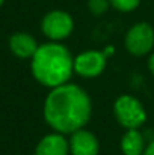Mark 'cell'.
<instances>
[{
	"label": "cell",
	"instance_id": "cell-1",
	"mask_svg": "<svg viewBox=\"0 0 154 155\" xmlns=\"http://www.w3.org/2000/svg\"><path fill=\"white\" fill-rule=\"evenodd\" d=\"M43 114L53 131L73 134L85 128L92 114V101L88 92L74 83L53 87L46 97Z\"/></svg>",
	"mask_w": 154,
	"mask_h": 155
},
{
	"label": "cell",
	"instance_id": "cell-2",
	"mask_svg": "<svg viewBox=\"0 0 154 155\" xmlns=\"http://www.w3.org/2000/svg\"><path fill=\"white\" fill-rule=\"evenodd\" d=\"M30 71L39 84L57 87L70 81L74 72V56L60 42L41 44L30 59Z\"/></svg>",
	"mask_w": 154,
	"mask_h": 155
},
{
	"label": "cell",
	"instance_id": "cell-3",
	"mask_svg": "<svg viewBox=\"0 0 154 155\" xmlns=\"http://www.w3.org/2000/svg\"><path fill=\"white\" fill-rule=\"evenodd\" d=\"M115 120L125 130H139L147 122V110L133 95H121L113 103Z\"/></svg>",
	"mask_w": 154,
	"mask_h": 155
},
{
	"label": "cell",
	"instance_id": "cell-4",
	"mask_svg": "<svg viewBox=\"0 0 154 155\" xmlns=\"http://www.w3.org/2000/svg\"><path fill=\"white\" fill-rule=\"evenodd\" d=\"M125 50L132 56L142 57L153 51L154 48V29L151 24L141 21L133 24L124 38Z\"/></svg>",
	"mask_w": 154,
	"mask_h": 155
},
{
	"label": "cell",
	"instance_id": "cell-5",
	"mask_svg": "<svg viewBox=\"0 0 154 155\" xmlns=\"http://www.w3.org/2000/svg\"><path fill=\"white\" fill-rule=\"evenodd\" d=\"M74 30L73 17L62 9H54L47 12L41 20V32L50 41L60 42L67 39Z\"/></svg>",
	"mask_w": 154,
	"mask_h": 155
},
{
	"label": "cell",
	"instance_id": "cell-6",
	"mask_svg": "<svg viewBox=\"0 0 154 155\" xmlns=\"http://www.w3.org/2000/svg\"><path fill=\"white\" fill-rule=\"evenodd\" d=\"M109 56L100 50H86L74 56V72L83 78H95L106 69Z\"/></svg>",
	"mask_w": 154,
	"mask_h": 155
},
{
	"label": "cell",
	"instance_id": "cell-7",
	"mask_svg": "<svg viewBox=\"0 0 154 155\" xmlns=\"http://www.w3.org/2000/svg\"><path fill=\"white\" fill-rule=\"evenodd\" d=\"M100 142L97 136L85 128L70 134V154L71 155H98Z\"/></svg>",
	"mask_w": 154,
	"mask_h": 155
},
{
	"label": "cell",
	"instance_id": "cell-8",
	"mask_svg": "<svg viewBox=\"0 0 154 155\" xmlns=\"http://www.w3.org/2000/svg\"><path fill=\"white\" fill-rule=\"evenodd\" d=\"M35 155H70V140L65 134L53 131L38 142Z\"/></svg>",
	"mask_w": 154,
	"mask_h": 155
},
{
	"label": "cell",
	"instance_id": "cell-9",
	"mask_svg": "<svg viewBox=\"0 0 154 155\" xmlns=\"http://www.w3.org/2000/svg\"><path fill=\"white\" fill-rule=\"evenodd\" d=\"M38 47L36 39L26 32H17L9 38V50L18 59H32Z\"/></svg>",
	"mask_w": 154,
	"mask_h": 155
},
{
	"label": "cell",
	"instance_id": "cell-10",
	"mask_svg": "<svg viewBox=\"0 0 154 155\" xmlns=\"http://www.w3.org/2000/svg\"><path fill=\"white\" fill-rule=\"evenodd\" d=\"M119 145L124 155H142L147 148L145 136L139 130H125Z\"/></svg>",
	"mask_w": 154,
	"mask_h": 155
},
{
	"label": "cell",
	"instance_id": "cell-11",
	"mask_svg": "<svg viewBox=\"0 0 154 155\" xmlns=\"http://www.w3.org/2000/svg\"><path fill=\"white\" fill-rule=\"evenodd\" d=\"M109 3L119 12H132L141 5V0H109Z\"/></svg>",
	"mask_w": 154,
	"mask_h": 155
},
{
	"label": "cell",
	"instance_id": "cell-12",
	"mask_svg": "<svg viewBox=\"0 0 154 155\" xmlns=\"http://www.w3.org/2000/svg\"><path fill=\"white\" fill-rule=\"evenodd\" d=\"M109 6H110L109 0H88L89 12L94 15H103L109 9Z\"/></svg>",
	"mask_w": 154,
	"mask_h": 155
},
{
	"label": "cell",
	"instance_id": "cell-13",
	"mask_svg": "<svg viewBox=\"0 0 154 155\" xmlns=\"http://www.w3.org/2000/svg\"><path fill=\"white\" fill-rule=\"evenodd\" d=\"M148 69H150L151 75L154 77V51L150 53V57H148Z\"/></svg>",
	"mask_w": 154,
	"mask_h": 155
},
{
	"label": "cell",
	"instance_id": "cell-14",
	"mask_svg": "<svg viewBox=\"0 0 154 155\" xmlns=\"http://www.w3.org/2000/svg\"><path fill=\"white\" fill-rule=\"evenodd\" d=\"M142 155H154V140H151V142L147 145V148H145V151H144Z\"/></svg>",
	"mask_w": 154,
	"mask_h": 155
},
{
	"label": "cell",
	"instance_id": "cell-15",
	"mask_svg": "<svg viewBox=\"0 0 154 155\" xmlns=\"http://www.w3.org/2000/svg\"><path fill=\"white\" fill-rule=\"evenodd\" d=\"M3 2H5V0H0V8H2V5H3Z\"/></svg>",
	"mask_w": 154,
	"mask_h": 155
}]
</instances>
